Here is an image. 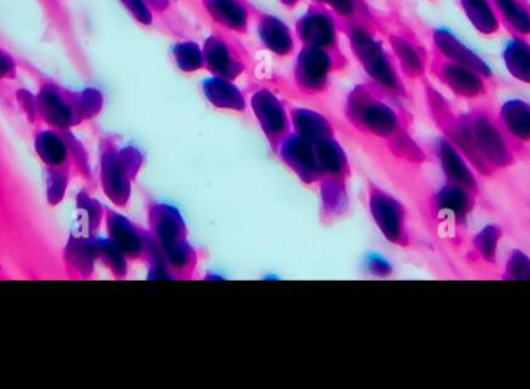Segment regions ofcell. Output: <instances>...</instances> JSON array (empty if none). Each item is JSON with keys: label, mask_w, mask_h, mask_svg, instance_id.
I'll return each instance as SVG.
<instances>
[{"label": "cell", "mask_w": 530, "mask_h": 389, "mask_svg": "<svg viewBox=\"0 0 530 389\" xmlns=\"http://www.w3.org/2000/svg\"><path fill=\"white\" fill-rule=\"evenodd\" d=\"M388 93L371 81L360 83L348 93L345 118L349 126L368 142H380L399 160L416 163L424 152L414 143L399 107L389 101Z\"/></svg>", "instance_id": "cell-1"}, {"label": "cell", "mask_w": 530, "mask_h": 389, "mask_svg": "<svg viewBox=\"0 0 530 389\" xmlns=\"http://www.w3.org/2000/svg\"><path fill=\"white\" fill-rule=\"evenodd\" d=\"M338 31L345 36L355 61L362 66L374 86L388 93L389 97H407L396 59L386 50L377 31L357 22H338Z\"/></svg>", "instance_id": "cell-2"}, {"label": "cell", "mask_w": 530, "mask_h": 389, "mask_svg": "<svg viewBox=\"0 0 530 389\" xmlns=\"http://www.w3.org/2000/svg\"><path fill=\"white\" fill-rule=\"evenodd\" d=\"M349 59L345 53L301 45L293 66V84L306 97L317 98L331 87V76L348 69Z\"/></svg>", "instance_id": "cell-3"}, {"label": "cell", "mask_w": 530, "mask_h": 389, "mask_svg": "<svg viewBox=\"0 0 530 389\" xmlns=\"http://www.w3.org/2000/svg\"><path fill=\"white\" fill-rule=\"evenodd\" d=\"M205 56V69L211 76H219L224 80L236 81L252 67V58L230 31H213L202 45Z\"/></svg>", "instance_id": "cell-4"}, {"label": "cell", "mask_w": 530, "mask_h": 389, "mask_svg": "<svg viewBox=\"0 0 530 389\" xmlns=\"http://www.w3.org/2000/svg\"><path fill=\"white\" fill-rule=\"evenodd\" d=\"M366 193H368V208L372 221L376 222L383 238L397 247H410L408 214L402 202L371 179L366 180Z\"/></svg>", "instance_id": "cell-5"}, {"label": "cell", "mask_w": 530, "mask_h": 389, "mask_svg": "<svg viewBox=\"0 0 530 389\" xmlns=\"http://www.w3.org/2000/svg\"><path fill=\"white\" fill-rule=\"evenodd\" d=\"M143 166L142 152L135 148L118 151L109 145L103 155V185L107 196L120 207H126L131 199L132 182Z\"/></svg>", "instance_id": "cell-6"}, {"label": "cell", "mask_w": 530, "mask_h": 389, "mask_svg": "<svg viewBox=\"0 0 530 389\" xmlns=\"http://www.w3.org/2000/svg\"><path fill=\"white\" fill-rule=\"evenodd\" d=\"M250 107L259 128L269 143L270 151L276 155L279 146L293 132L289 107L269 87H259L250 98Z\"/></svg>", "instance_id": "cell-7"}, {"label": "cell", "mask_w": 530, "mask_h": 389, "mask_svg": "<svg viewBox=\"0 0 530 389\" xmlns=\"http://www.w3.org/2000/svg\"><path fill=\"white\" fill-rule=\"evenodd\" d=\"M335 14L324 5L310 2L306 13L295 24V36L301 45H310L332 53H343L338 39Z\"/></svg>", "instance_id": "cell-8"}, {"label": "cell", "mask_w": 530, "mask_h": 389, "mask_svg": "<svg viewBox=\"0 0 530 389\" xmlns=\"http://www.w3.org/2000/svg\"><path fill=\"white\" fill-rule=\"evenodd\" d=\"M283 165L295 174L304 186L314 188L321 180L320 162H318L317 148L315 143L306 140L301 135L292 134L284 140L276 152Z\"/></svg>", "instance_id": "cell-9"}, {"label": "cell", "mask_w": 530, "mask_h": 389, "mask_svg": "<svg viewBox=\"0 0 530 389\" xmlns=\"http://www.w3.org/2000/svg\"><path fill=\"white\" fill-rule=\"evenodd\" d=\"M107 228H109L111 241L120 248L124 255L128 256L129 261L145 264L155 241L148 228L132 224L126 217L115 213H109Z\"/></svg>", "instance_id": "cell-10"}, {"label": "cell", "mask_w": 530, "mask_h": 389, "mask_svg": "<svg viewBox=\"0 0 530 389\" xmlns=\"http://www.w3.org/2000/svg\"><path fill=\"white\" fill-rule=\"evenodd\" d=\"M315 148H317L321 169V180L318 186L348 190L352 166L345 148L338 142L337 137L321 140L315 143Z\"/></svg>", "instance_id": "cell-11"}, {"label": "cell", "mask_w": 530, "mask_h": 389, "mask_svg": "<svg viewBox=\"0 0 530 389\" xmlns=\"http://www.w3.org/2000/svg\"><path fill=\"white\" fill-rule=\"evenodd\" d=\"M386 41H388L389 52L393 53L396 59L400 73L410 80H419L424 76L427 70V53L410 31L402 30V28L388 31Z\"/></svg>", "instance_id": "cell-12"}, {"label": "cell", "mask_w": 530, "mask_h": 389, "mask_svg": "<svg viewBox=\"0 0 530 389\" xmlns=\"http://www.w3.org/2000/svg\"><path fill=\"white\" fill-rule=\"evenodd\" d=\"M252 16L255 19L256 33L259 42L267 52L278 58H289L296 47V36L289 25L273 14L265 13L252 5Z\"/></svg>", "instance_id": "cell-13"}, {"label": "cell", "mask_w": 530, "mask_h": 389, "mask_svg": "<svg viewBox=\"0 0 530 389\" xmlns=\"http://www.w3.org/2000/svg\"><path fill=\"white\" fill-rule=\"evenodd\" d=\"M146 214H148V230L160 245L188 239L185 219L173 205L149 199L146 204Z\"/></svg>", "instance_id": "cell-14"}, {"label": "cell", "mask_w": 530, "mask_h": 389, "mask_svg": "<svg viewBox=\"0 0 530 389\" xmlns=\"http://www.w3.org/2000/svg\"><path fill=\"white\" fill-rule=\"evenodd\" d=\"M208 18L233 35H247L252 22V5L247 0H202Z\"/></svg>", "instance_id": "cell-15"}, {"label": "cell", "mask_w": 530, "mask_h": 389, "mask_svg": "<svg viewBox=\"0 0 530 389\" xmlns=\"http://www.w3.org/2000/svg\"><path fill=\"white\" fill-rule=\"evenodd\" d=\"M433 73L459 97L473 98L484 93V76L458 62L445 58L436 59L433 62Z\"/></svg>", "instance_id": "cell-16"}, {"label": "cell", "mask_w": 530, "mask_h": 389, "mask_svg": "<svg viewBox=\"0 0 530 389\" xmlns=\"http://www.w3.org/2000/svg\"><path fill=\"white\" fill-rule=\"evenodd\" d=\"M433 44L442 58L470 67V69L481 73L482 76H492V72H490L486 62L482 61L472 49H469L448 28H438V30L433 31Z\"/></svg>", "instance_id": "cell-17"}, {"label": "cell", "mask_w": 530, "mask_h": 389, "mask_svg": "<svg viewBox=\"0 0 530 389\" xmlns=\"http://www.w3.org/2000/svg\"><path fill=\"white\" fill-rule=\"evenodd\" d=\"M289 114L293 132L312 143L337 137V131H335L331 118H327L321 112L307 109V107L289 106Z\"/></svg>", "instance_id": "cell-18"}, {"label": "cell", "mask_w": 530, "mask_h": 389, "mask_svg": "<svg viewBox=\"0 0 530 389\" xmlns=\"http://www.w3.org/2000/svg\"><path fill=\"white\" fill-rule=\"evenodd\" d=\"M202 92L214 109L238 112V114H244L247 111V98L244 92L236 86L235 81L211 76L202 83Z\"/></svg>", "instance_id": "cell-19"}, {"label": "cell", "mask_w": 530, "mask_h": 389, "mask_svg": "<svg viewBox=\"0 0 530 389\" xmlns=\"http://www.w3.org/2000/svg\"><path fill=\"white\" fill-rule=\"evenodd\" d=\"M324 5L335 14L337 22H357L382 35L385 31L382 19L374 13L368 0H312Z\"/></svg>", "instance_id": "cell-20"}, {"label": "cell", "mask_w": 530, "mask_h": 389, "mask_svg": "<svg viewBox=\"0 0 530 389\" xmlns=\"http://www.w3.org/2000/svg\"><path fill=\"white\" fill-rule=\"evenodd\" d=\"M160 248L171 279H194L200 256L188 239L160 245Z\"/></svg>", "instance_id": "cell-21"}, {"label": "cell", "mask_w": 530, "mask_h": 389, "mask_svg": "<svg viewBox=\"0 0 530 389\" xmlns=\"http://www.w3.org/2000/svg\"><path fill=\"white\" fill-rule=\"evenodd\" d=\"M500 21L518 36L530 35V5L526 0H492Z\"/></svg>", "instance_id": "cell-22"}, {"label": "cell", "mask_w": 530, "mask_h": 389, "mask_svg": "<svg viewBox=\"0 0 530 389\" xmlns=\"http://www.w3.org/2000/svg\"><path fill=\"white\" fill-rule=\"evenodd\" d=\"M465 16L482 35H493L500 30V18L492 0H461Z\"/></svg>", "instance_id": "cell-23"}, {"label": "cell", "mask_w": 530, "mask_h": 389, "mask_svg": "<svg viewBox=\"0 0 530 389\" xmlns=\"http://www.w3.org/2000/svg\"><path fill=\"white\" fill-rule=\"evenodd\" d=\"M504 61L517 80L530 83V45L526 41L515 38L507 42Z\"/></svg>", "instance_id": "cell-24"}, {"label": "cell", "mask_w": 530, "mask_h": 389, "mask_svg": "<svg viewBox=\"0 0 530 389\" xmlns=\"http://www.w3.org/2000/svg\"><path fill=\"white\" fill-rule=\"evenodd\" d=\"M173 59L182 73H196L205 69L204 49L194 41L176 42L173 47Z\"/></svg>", "instance_id": "cell-25"}, {"label": "cell", "mask_w": 530, "mask_h": 389, "mask_svg": "<svg viewBox=\"0 0 530 389\" xmlns=\"http://www.w3.org/2000/svg\"><path fill=\"white\" fill-rule=\"evenodd\" d=\"M503 120L509 131L518 137H530V106L521 100L507 101L503 107Z\"/></svg>", "instance_id": "cell-26"}, {"label": "cell", "mask_w": 530, "mask_h": 389, "mask_svg": "<svg viewBox=\"0 0 530 389\" xmlns=\"http://www.w3.org/2000/svg\"><path fill=\"white\" fill-rule=\"evenodd\" d=\"M438 155L442 162L445 174L450 177V180H455L456 183H464V163L459 159L455 149L447 140H441L438 145Z\"/></svg>", "instance_id": "cell-27"}, {"label": "cell", "mask_w": 530, "mask_h": 389, "mask_svg": "<svg viewBox=\"0 0 530 389\" xmlns=\"http://www.w3.org/2000/svg\"><path fill=\"white\" fill-rule=\"evenodd\" d=\"M118 2L138 24L143 25V27H151L154 24L155 13L146 0H118Z\"/></svg>", "instance_id": "cell-28"}, {"label": "cell", "mask_w": 530, "mask_h": 389, "mask_svg": "<svg viewBox=\"0 0 530 389\" xmlns=\"http://www.w3.org/2000/svg\"><path fill=\"white\" fill-rule=\"evenodd\" d=\"M368 270L371 275L379 276V278H388L393 275V267L388 261H385L379 256H372L368 261Z\"/></svg>", "instance_id": "cell-29"}, {"label": "cell", "mask_w": 530, "mask_h": 389, "mask_svg": "<svg viewBox=\"0 0 530 389\" xmlns=\"http://www.w3.org/2000/svg\"><path fill=\"white\" fill-rule=\"evenodd\" d=\"M14 73V62L11 56L0 50V78L2 76H11Z\"/></svg>", "instance_id": "cell-30"}, {"label": "cell", "mask_w": 530, "mask_h": 389, "mask_svg": "<svg viewBox=\"0 0 530 389\" xmlns=\"http://www.w3.org/2000/svg\"><path fill=\"white\" fill-rule=\"evenodd\" d=\"M146 2L154 10V13L157 14L166 13L171 8V5H173V0H146Z\"/></svg>", "instance_id": "cell-31"}, {"label": "cell", "mask_w": 530, "mask_h": 389, "mask_svg": "<svg viewBox=\"0 0 530 389\" xmlns=\"http://www.w3.org/2000/svg\"><path fill=\"white\" fill-rule=\"evenodd\" d=\"M301 0H279V4L283 5L286 10H295L300 5Z\"/></svg>", "instance_id": "cell-32"}]
</instances>
